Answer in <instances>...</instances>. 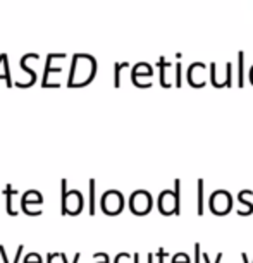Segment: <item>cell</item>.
<instances>
[{"label": "cell", "mask_w": 253, "mask_h": 263, "mask_svg": "<svg viewBox=\"0 0 253 263\" xmlns=\"http://www.w3.org/2000/svg\"><path fill=\"white\" fill-rule=\"evenodd\" d=\"M157 205L162 215H181V179L174 181V190H166L158 195Z\"/></svg>", "instance_id": "obj_1"}, {"label": "cell", "mask_w": 253, "mask_h": 263, "mask_svg": "<svg viewBox=\"0 0 253 263\" xmlns=\"http://www.w3.org/2000/svg\"><path fill=\"white\" fill-rule=\"evenodd\" d=\"M232 196L229 191H224V190H217L210 195L208 198V208L214 215H219V217H224L227 215L231 210H232Z\"/></svg>", "instance_id": "obj_2"}, {"label": "cell", "mask_w": 253, "mask_h": 263, "mask_svg": "<svg viewBox=\"0 0 253 263\" xmlns=\"http://www.w3.org/2000/svg\"><path fill=\"white\" fill-rule=\"evenodd\" d=\"M152 206H153V198L145 190L135 191L130 198V208L135 215H147V213H150Z\"/></svg>", "instance_id": "obj_3"}, {"label": "cell", "mask_w": 253, "mask_h": 263, "mask_svg": "<svg viewBox=\"0 0 253 263\" xmlns=\"http://www.w3.org/2000/svg\"><path fill=\"white\" fill-rule=\"evenodd\" d=\"M124 208V196L122 193H119L116 190L107 191L105 195L102 196V210L107 215H117L121 213Z\"/></svg>", "instance_id": "obj_4"}, {"label": "cell", "mask_w": 253, "mask_h": 263, "mask_svg": "<svg viewBox=\"0 0 253 263\" xmlns=\"http://www.w3.org/2000/svg\"><path fill=\"white\" fill-rule=\"evenodd\" d=\"M248 198H253V190H241L238 193V203H240V206H238V215H251L253 213V203L251 200H248Z\"/></svg>", "instance_id": "obj_5"}, {"label": "cell", "mask_w": 253, "mask_h": 263, "mask_svg": "<svg viewBox=\"0 0 253 263\" xmlns=\"http://www.w3.org/2000/svg\"><path fill=\"white\" fill-rule=\"evenodd\" d=\"M202 69H205V64L203 62H193L190 69H188V83L191 84L193 88H203L205 86V79H198L196 81V71H202Z\"/></svg>", "instance_id": "obj_6"}, {"label": "cell", "mask_w": 253, "mask_h": 263, "mask_svg": "<svg viewBox=\"0 0 253 263\" xmlns=\"http://www.w3.org/2000/svg\"><path fill=\"white\" fill-rule=\"evenodd\" d=\"M152 78L153 76V69L150 64H147V62H138L135 69H133V72H131V81H135V79L138 78Z\"/></svg>", "instance_id": "obj_7"}, {"label": "cell", "mask_w": 253, "mask_h": 263, "mask_svg": "<svg viewBox=\"0 0 253 263\" xmlns=\"http://www.w3.org/2000/svg\"><path fill=\"white\" fill-rule=\"evenodd\" d=\"M203 179L196 181V213L203 215L205 213V187H203Z\"/></svg>", "instance_id": "obj_8"}, {"label": "cell", "mask_w": 253, "mask_h": 263, "mask_svg": "<svg viewBox=\"0 0 253 263\" xmlns=\"http://www.w3.org/2000/svg\"><path fill=\"white\" fill-rule=\"evenodd\" d=\"M52 59H66V53H50L47 57V67H45V74H43V86H47V79H48V74L52 72H61V67H50L52 64Z\"/></svg>", "instance_id": "obj_9"}, {"label": "cell", "mask_w": 253, "mask_h": 263, "mask_svg": "<svg viewBox=\"0 0 253 263\" xmlns=\"http://www.w3.org/2000/svg\"><path fill=\"white\" fill-rule=\"evenodd\" d=\"M238 86H245V52H238Z\"/></svg>", "instance_id": "obj_10"}, {"label": "cell", "mask_w": 253, "mask_h": 263, "mask_svg": "<svg viewBox=\"0 0 253 263\" xmlns=\"http://www.w3.org/2000/svg\"><path fill=\"white\" fill-rule=\"evenodd\" d=\"M158 67H160V84L164 88H171V83H167V76H166V71H167V67H171V64H169L164 57H160Z\"/></svg>", "instance_id": "obj_11"}, {"label": "cell", "mask_w": 253, "mask_h": 263, "mask_svg": "<svg viewBox=\"0 0 253 263\" xmlns=\"http://www.w3.org/2000/svg\"><path fill=\"white\" fill-rule=\"evenodd\" d=\"M128 66H130L128 62H122V64L116 62V64H114V86H116V88L121 86V71L124 67H128Z\"/></svg>", "instance_id": "obj_12"}, {"label": "cell", "mask_w": 253, "mask_h": 263, "mask_svg": "<svg viewBox=\"0 0 253 263\" xmlns=\"http://www.w3.org/2000/svg\"><path fill=\"white\" fill-rule=\"evenodd\" d=\"M215 69H217V64H215V62H212V64H210V83L214 84L215 88H224L226 84L222 83V81H219V79H217Z\"/></svg>", "instance_id": "obj_13"}, {"label": "cell", "mask_w": 253, "mask_h": 263, "mask_svg": "<svg viewBox=\"0 0 253 263\" xmlns=\"http://www.w3.org/2000/svg\"><path fill=\"white\" fill-rule=\"evenodd\" d=\"M61 186H62V196H61L62 208H61V213H62V215H66V205H67V193H66V187H67V181H66V179H62Z\"/></svg>", "instance_id": "obj_14"}, {"label": "cell", "mask_w": 253, "mask_h": 263, "mask_svg": "<svg viewBox=\"0 0 253 263\" xmlns=\"http://www.w3.org/2000/svg\"><path fill=\"white\" fill-rule=\"evenodd\" d=\"M90 215H95V181H90Z\"/></svg>", "instance_id": "obj_15"}, {"label": "cell", "mask_w": 253, "mask_h": 263, "mask_svg": "<svg viewBox=\"0 0 253 263\" xmlns=\"http://www.w3.org/2000/svg\"><path fill=\"white\" fill-rule=\"evenodd\" d=\"M16 193H17V191H16V190H12V187H11V186H7V187H6V195H7V212H9V213H11V215H12V217H14V215H16V212H14V210H12V203H11V196H12V195H16Z\"/></svg>", "instance_id": "obj_16"}, {"label": "cell", "mask_w": 253, "mask_h": 263, "mask_svg": "<svg viewBox=\"0 0 253 263\" xmlns=\"http://www.w3.org/2000/svg\"><path fill=\"white\" fill-rule=\"evenodd\" d=\"M171 263H191V258L188 256L186 253H176V255L171 258Z\"/></svg>", "instance_id": "obj_17"}, {"label": "cell", "mask_w": 253, "mask_h": 263, "mask_svg": "<svg viewBox=\"0 0 253 263\" xmlns=\"http://www.w3.org/2000/svg\"><path fill=\"white\" fill-rule=\"evenodd\" d=\"M155 256L158 258V263H171V258H172V256H169V253L164 250V248H160V250L155 253Z\"/></svg>", "instance_id": "obj_18"}, {"label": "cell", "mask_w": 253, "mask_h": 263, "mask_svg": "<svg viewBox=\"0 0 253 263\" xmlns=\"http://www.w3.org/2000/svg\"><path fill=\"white\" fill-rule=\"evenodd\" d=\"M232 86V62L226 64V88Z\"/></svg>", "instance_id": "obj_19"}, {"label": "cell", "mask_w": 253, "mask_h": 263, "mask_svg": "<svg viewBox=\"0 0 253 263\" xmlns=\"http://www.w3.org/2000/svg\"><path fill=\"white\" fill-rule=\"evenodd\" d=\"M131 255L130 253H119V255L114 258V263H130L131 261Z\"/></svg>", "instance_id": "obj_20"}, {"label": "cell", "mask_w": 253, "mask_h": 263, "mask_svg": "<svg viewBox=\"0 0 253 263\" xmlns=\"http://www.w3.org/2000/svg\"><path fill=\"white\" fill-rule=\"evenodd\" d=\"M222 253H217V256H215V260L214 261H210V256L207 255V253H202V261L203 263H221V260H222Z\"/></svg>", "instance_id": "obj_21"}, {"label": "cell", "mask_w": 253, "mask_h": 263, "mask_svg": "<svg viewBox=\"0 0 253 263\" xmlns=\"http://www.w3.org/2000/svg\"><path fill=\"white\" fill-rule=\"evenodd\" d=\"M181 64L179 62H177L176 64V86L177 88H181L183 86V78H181Z\"/></svg>", "instance_id": "obj_22"}, {"label": "cell", "mask_w": 253, "mask_h": 263, "mask_svg": "<svg viewBox=\"0 0 253 263\" xmlns=\"http://www.w3.org/2000/svg\"><path fill=\"white\" fill-rule=\"evenodd\" d=\"M133 258H135V263H141L140 253H135V255H133ZM147 258H148V261H147V263H153V253H148Z\"/></svg>", "instance_id": "obj_23"}, {"label": "cell", "mask_w": 253, "mask_h": 263, "mask_svg": "<svg viewBox=\"0 0 253 263\" xmlns=\"http://www.w3.org/2000/svg\"><path fill=\"white\" fill-rule=\"evenodd\" d=\"M202 261V245L196 242L195 245V263H200Z\"/></svg>", "instance_id": "obj_24"}, {"label": "cell", "mask_w": 253, "mask_h": 263, "mask_svg": "<svg viewBox=\"0 0 253 263\" xmlns=\"http://www.w3.org/2000/svg\"><path fill=\"white\" fill-rule=\"evenodd\" d=\"M61 258H62V261H64V263H67L66 255H64V253H61ZM79 258H81V255H79V253H76V255H74V261H73V263H78V261H79Z\"/></svg>", "instance_id": "obj_25"}, {"label": "cell", "mask_w": 253, "mask_h": 263, "mask_svg": "<svg viewBox=\"0 0 253 263\" xmlns=\"http://www.w3.org/2000/svg\"><path fill=\"white\" fill-rule=\"evenodd\" d=\"M241 258H243V263H253V260L250 261V258H248L246 253H241Z\"/></svg>", "instance_id": "obj_26"}, {"label": "cell", "mask_w": 253, "mask_h": 263, "mask_svg": "<svg viewBox=\"0 0 253 263\" xmlns=\"http://www.w3.org/2000/svg\"><path fill=\"white\" fill-rule=\"evenodd\" d=\"M248 78H250V83L253 84V66H251V69H250V72H248Z\"/></svg>", "instance_id": "obj_27"}, {"label": "cell", "mask_w": 253, "mask_h": 263, "mask_svg": "<svg viewBox=\"0 0 253 263\" xmlns=\"http://www.w3.org/2000/svg\"><path fill=\"white\" fill-rule=\"evenodd\" d=\"M100 263H109V258H105V260H102Z\"/></svg>", "instance_id": "obj_28"}]
</instances>
